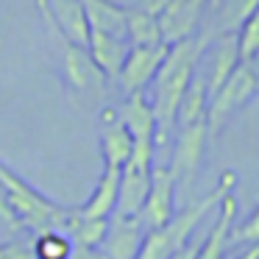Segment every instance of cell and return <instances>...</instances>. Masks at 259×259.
I'll use <instances>...</instances> for the list:
<instances>
[{
    "instance_id": "obj_1",
    "label": "cell",
    "mask_w": 259,
    "mask_h": 259,
    "mask_svg": "<svg viewBox=\"0 0 259 259\" xmlns=\"http://www.w3.org/2000/svg\"><path fill=\"white\" fill-rule=\"evenodd\" d=\"M209 39H212L209 34H192V36H184V39L167 45L162 67L156 70V75L151 81V90H153L151 112H153V120H156V137H153L156 148L164 145L170 140V134L176 131L179 103L184 98L187 87H190L192 75H195L201 56L206 53Z\"/></svg>"
},
{
    "instance_id": "obj_2",
    "label": "cell",
    "mask_w": 259,
    "mask_h": 259,
    "mask_svg": "<svg viewBox=\"0 0 259 259\" xmlns=\"http://www.w3.org/2000/svg\"><path fill=\"white\" fill-rule=\"evenodd\" d=\"M234 184H237V173L234 170H226V173L220 176L218 187H212L201 201H192V203H187L184 209L173 212V218L164 226H159V229H148L137 259H167L173 251H179L184 242H190V237L195 234L201 220L206 218L212 209H218L220 201L234 190Z\"/></svg>"
},
{
    "instance_id": "obj_3",
    "label": "cell",
    "mask_w": 259,
    "mask_h": 259,
    "mask_svg": "<svg viewBox=\"0 0 259 259\" xmlns=\"http://www.w3.org/2000/svg\"><path fill=\"white\" fill-rule=\"evenodd\" d=\"M0 184L6 187L9 203H12V209H14V214H17L23 229H28V231L64 229V223H67L73 209L53 203L48 195L34 190L25 179H20L14 170H9L3 162H0Z\"/></svg>"
},
{
    "instance_id": "obj_4",
    "label": "cell",
    "mask_w": 259,
    "mask_h": 259,
    "mask_svg": "<svg viewBox=\"0 0 259 259\" xmlns=\"http://www.w3.org/2000/svg\"><path fill=\"white\" fill-rule=\"evenodd\" d=\"M36 9H39L42 23H45L48 42H51L53 51H56L59 67H62V75H64V81H67V87L75 90V92L103 90V87H106V78H103V73L95 67V62L90 59L87 48L75 45L73 39H67V36L56 28V23L51 20V14H48V9H45L42 0H36Z\"/></svg>"
},
{
    "instance_id": "obj_5",
    "label": "cell",
    "mask_w": 259,
    "mask_h": 259,
    "mask_svg": "<svg viewBox=\"0 0 259 259\" xmlns=\"http://www.w3.org/2000/svg\"><path fill=\"white\" fill-rule=\"evenodd\" d=\"M256 90H259V81H256V75H253V70L248 67L245 62H240L234 67V73L209 95V103H206L209 134H220V128L256 95Z\"/></svg>"
},
{
    "instance_id": "obj_6",
    "label": "cell",
    "mask_w": 259,
    "mask_h": 259,
    "mask_svg": "<svg viewBox=\"0 0 259 259\" xmlns=\"http://www.w3.org/2000/svg\"><path fill=\"white\" fill-rule=\"evenodd\" d=\"M206 140H209L206 123H192L179 128V137H176V145H173V159L167 164L176 179V190H190L192 187V181H195L198 170L203 164Z\"/></svg>"
},
{
    "instance_id": "obj_7",
    "label": "cell",
    "mask_w": 259,
    "mask_h": 259,
    "mask_svg": "<svg viewBox=\"0 0 259 259\" xmlns=\"http://www.w3.org/2000/svg\"><path fill=\"white\" fill-rule=\"evenodd\" d=\"M167 45L159 42V45H128L123 64H120V73L114 78V84H120L123 95H134V92H145L151 87L156 70L162 67Z\"/></svg>"
},
{
    "instance_id": "obj_8",
    "label": "cell",
    "mask_w": 259,
    "mask_h": 259,
    "mask_svg": "<svg viewBox=\"0 0 259 259\" xmlns=\"http://www.w3.org/2000/svg\"><path fill=\"white\" fill-rule=\"evenodd\" d=\"M176 212V179L170 173V167L153 164L151 167V187H148L145 203H142L140 214L145 229H159L164 226Z\"/></svg>"
},
{
    "instance_id": "obj_9",
    "label": "cell",
    "mask_w": 259,
    "mask_h": 259,
    "mask_svg": "<svg viewBox=\"0 0 259 259\" xmlns=\"http://www.w3.org/2000/svg\"><path fill=\"white\" fill-rule=\"evenodd\" d=\"M145 226L140 218H128V214H109V226L103 234L101 248L109 259H137L145 240Z\"/></svg>"
},
{
    "instance_id": "obj_10",
    "label": "cell",
    "mask_w": 259,
    "mask_h": 259,
    "mask_svg": "<svg viewBox=\"0 0 259 259\" xmlns=\"http://www.w3.org/2000/svg\"><path fill=\"white\" fill-rule=\"evenodd\" d=\"M203 3L206 0H167V6L156 14L159 31H162V42L173 45V42L192 36L201 20Z\"/></svg>"
},
{
    "instance_id": "obj_11",
    "label": "cell",
    "mask_w": 259,
    "mask_h": 259,
    "mask_svg": "<svg viewBox=\"0 0 259 259\" xmlns=\"http://www.w3.org/2000/svg\"><path fill=\"white\" fill-rule=\"evenodd\" d=\"M218 209H220L218 220H214V226L209 229V234L201 240L195 259H226V251L231 248V231H234V223H237V201H234V195L229 192V195L220 201Z\"/></svg>"
},
{
    "instance_id": "obj_12",
    "label": "cell",
    "mask_w": 259,
    "mask_h": 259,
    "mask_svg": "<svg viewBox=\"0 0 259 259\" xmlns=\"http://www.w3.org/2000/svg\"><path fill=\"white\" fill-rule=\"evenodd\" d=\"M148 187H151V170L134 167V164H123L120 167V184H117V203H114V214H128L137 218L145 203Z\"/></svg>"
},
{
    "instance_id": "obj_13",
    "label": "cell",
    "mask_w": 259,
    "mask_h": 259,
    "mask_svg": "<svg viewBox=\"0 0 259 259\" xmlns=\"http://www.w3.org/2000/svg\"><path fill=\"white\" fill-rule=\"evenodd\" d=\"M87 53L95 62V67L103 73L106 81H114L120 73L125 53H128V42L123 36H112V34H101V31H90L87 39Z\"/></svg>"
},
{
    "instance_id": "obj_14",
    "label": "cell",
    "mask_w": 259,
    "mask_h": 259,
    "mask_svg": "<svg viewBox=\"0 0 259 259\" xmlns=\"http://www.w3.org/2000/svg\"><path fill=\"white\" fill-rule=\"evenodd\" d=\"M42 3H45L51 20L56 23V28L62 31L67 39H73L75 45L87 48V39H90V25H87L81 0H42Z\"/></svg>"
},
{
    "instance_id": "obj_15",
    "label": "cell",
    "mask_w": 259,
    "mask_h": 259,
    "mask_svg": "<svg viewBox=\"0 0 259 259\" xmlns=\"http://www.w3.org/2000/svg\"><path fill=\"white\" fill-rule=\"evenodd\" d=\"M131 134L125 131V125L120 123V117L106 109L103 114V128H101V153H103V164L106 167H123L131 156Z\"/></svg>"
},
{
    "instance_id": "obj_16",
    "label": "cell",
    "mask_w": 259,
    "mask_h": 259,
    "mask_svg": "<svg viewBox=\"0 0 259 259\" xmlns=\"http://www.w3.org/2000/svg\"><path fill=\"white\" fill-rule=\"evenodd\" d=\"M120 123L125 125V131L131 134V140H142V142H153L156 137V120L151 112V101L145 98V92H134L125 95L123 109H120ZM156 145V142H153Z\"/></svg>"
},
{
    "instance_id": "obj_17",
    "label": "cell",
    "mask_w": 259,
    "mask_h": 259,
    "mask_svg": "<svg viewBox=\"0 0 259 259\" xmlns=\"http://www.w3.org/2000/svg\"><path fill=\"white\" fill-rule=\"evenodd\" d=\"M84 17L90 31L123 36L125 39V6H117L112 0H81Z\"/></svg>"
},
{
    "instance_id": "obj_18",
    "label": "cell",
    "mask_w": 259,
    "mask_h": 259,
    "mask_svg": "<svg viewBox=\"0 0 259 259\" xmlns=\"http://www.w3.org/2000/svg\"><path fill=\"white\" fill-rule=\"evenodd\" d=\"M117 184H120V167L103 164L101 179H98L92 195L87 198V203L78 206V214H84V218H109L114 212V203H117Z\"/></svg>"
},
{
    "instance_id": "obj_19",
    "label": "cell",
    "mask_w": 259,
    "mask_h": 259,
    "mask_svg": "<svg viewBox=\"0 0 259 259\" xmlns=\"http://www.w3.org/2000/svg\"><path fill=\"white\" fill-rule=\"evenodd\" d=\"M240 64V51H237V34H220L212 51V67H209V78L206 81V95H212Z\"/></svg>"
},
{
    "instance_id": "obj_20",
    "label": "cell",
    "mask_w": 259,
    "mask_h": 259,
    "mask_svg": "<svg viewBox=\"0 0 259 259\" xmlns=\"http://www.w3.org/2000/svg\"><path fill=\"white\" fill-rule=\"evenodd\" d=\"M106 226L109 218H84L78 214V209H73L62 231L73 240V248H98L103 242Z\"/></svg>"
},
{
    "instance_id": "obj_21",
    "label": "cell",
    "mask_w": 259,
    "mask_h": 259,
    "mask_svg": "<svg viewBox=\"0 0 259 259\" xmlns=\"http://www.w3.org/2000/svg\"><path fill=\"white\" fill-rule=\"evenodd\" d=\"M206 81L201 75H192L190 87H187L184 98L179 103V112H176V128L181 125H192V123H206Z\"/></svg>"
},
{
    "instance_id": "obj_22",
    "label": "cell",
    "mask_w": 259,
    "mask_h": 259,
    "mask_svg": "<svg viewBox=\"0 0 259 259\" xmlns=\"http://www.w3.org/2000/svg\"><path fill=\"white\" fill-rule=\"evenodd\" d=\"M125 42L128 45H159L162 31L153 14L137 6H125Z\"/></svg>"
},
{
    "instance_id": "obj_23",
    "label": "cell",
    "mask_w": 259,
    "mask_h": 259,
    "mask_svg": "<svg viewBox=\"0 0 259 259\" xmlns=\"http://www.w3.org/2000/svg\"><path fill=\"white\" fill-rule=\"evenodd\" d=\"M34 259H70L73 253V240L62 229H45L36 231V240L31 242Z\"/></svg>"
},
{
    "instance_id": "obj_24",
    "label": "cell",
    "mask_w": 259,
    "mask_h": 259,
    "mask_svg": "<svg viewBox=\"0 0 259 259\" xmlns=\"http://www.w3.org/2000/svg\"><path fill=\"white\" fill-rule=\"evenodd\" d=\"M237 51H240V62H248L259 51V3L237 28Z\"/></svg>"
},
{
    "instance_id": "obj_25",
    "label": "cell",
    "mask_w": 259,
    "mask_h": 259,
    "mask_svg": "<svg viewBox=\"0 0 259 259\" xmlns=\"http://www.w3.org/2000/svg\"><path fill=\"white\" fill-rule=\"evenodd\" d=\"M234 242H242V245L259 242V206L248 214L245 223H240V229L231 231V245H234Z\"/></svg>"
},
{
    "instance_id": "obj_26",
    "label": "cell",
    "mask_w": 259,
    "mask_h": 259,
    "mask_svg": "<svg viewBox=\"0 0 259 259\" xmlns=\"http://www.w3.org/2000/svg\"><path fill=\"white\" fill-rule=\"evenodd\" d=\"M0 259H34L31 242L23 240H3L0 242Z\"/></svg>"
},
{
    "instance_id": "obj_27",
    "label": "cell",
    "mask_w": 259,
    "mask_h": 259,
    "mask_svg": "<svg viewBox=\"0 0 259 259\" xmlns=\"http://www.w3.org/2000/svg\"><path fill=\"white\" fill-rule=\"evenodd\" d=\"M0 223H6L12 231L23 229L20 220H17V214H14V209H12V203H9V195H6V187L3 184H0Z\"/></svg>"
},
{
    "instance_id": "obj_28",
    "label": "cell",
    "mask_w": 259,
    "mask_h": 259,
    "mask_svg": "<svg viewBox=\"0 0 259 259\" xmlns=\"http://www.w3.org/2000/svg\"><path fill=\"white\" fill-rule=\"evenodd\" d=\"M131 6H137V9H142V12H148V14H153V17H156V14L167 6V0H134Z\"/></svg>"
},
{
    "instance_id": "obj_29",
    "label": "cell",
    "mask_w": 259,
    "mask_h": 259,
    "mask_svg": "<svg viewBox=\"0 0 259 259\" xmlns=\"http://www.w3.org/2000/svg\"><path fill=\"white\" fill-rule=\"evenodd\" d=\"M70 259H109L101 248H73Z\"/></svg>"
},
{
    "instance_id": "obj_30",
    "label": "cell",
    "mask_w": 259,
    "mask_h": 259,
    "mask_svg": "<svg viewBox=\"0 0 259 259\" xmlns=\"http://www.w3.org/2000/svg\"><path fill=\"white\" fill-rule=\"evenodd\" d=\"M198 245H201V242H184V245H181L179 251H173L167 259H195L198 256Z\"/></svg>"
},
{
    "instance_id": "obj_31",
    "label": "cell",
    "mask_w": 259,
    "mask_h": 259,
    "mask_svg": "<svg viewBox=\"0 0 259 259\" xmlns=\"http://www.w3.org/2000/svg\"><path fill=\"white\" fill-rule=\"evenodd\" d=\"M237 259H259V242H251Z\"/></svg>"
},
{
    "instance_id": "obj_32",
    "label": "cell",
    "mask_w": 259,
    "mask_h": 259,
    "mask_svg": "<svg viewBox=\"0 0 259 259\" xmlns=\"http://www.w3.org/2000/svg\"><path fill=\"white\" fill-rule=\"evenodd\" d=\"M3 240H6V237H0V242H3Z\"/></svg>"
}]
</instances>
